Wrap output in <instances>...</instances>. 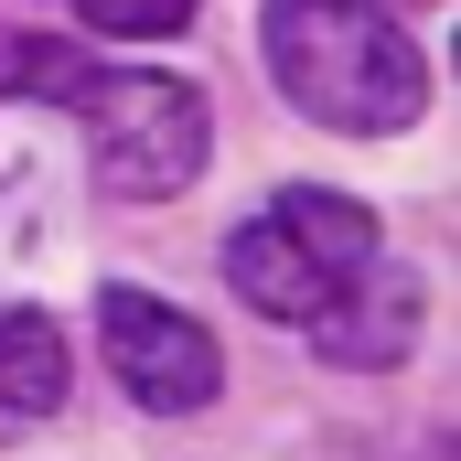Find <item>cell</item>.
<instances>
[{"mask_svg": "<svg viewBox=\"0 0 461 461\" xmlns=\"http://www.w3.org/2000/svg\"><path fill=\"white\" fill-rule=\"evenodd\" d=\"M11 86L86 118V150H97L108 194H129V204H172L204 172V150H215L204 86L194 76H161V65H86L76 43H22L11 54Z\"/></svg>", "mask_w": 461, "mask_h": 461, "instance_id": "6da1fadb", "label": "cell"}, {"mask_svg": "<svg viewBox=\"0 0 461 461\" xmlns=\"http://www.w3.org/2000/svg\"><path fill=\"white\" fill-rule=\"evenodd\" d=\"M268 43V76L279 97L344 140H375V129H408L429 108V54L375 11V0H268L258 22Z\"/></svg>", "mask_w": 461, "mask_h": 461, "instance_id": "7a4b0ae2", "label": "cell"}, {"mask_svg": "<svg viewBox=\"0 0 461 461\" xmlns=\"http://www.w3.org/2000/svg\"><path fill=\"white\" fill-rule=\"evenodd\" d=\"M386 258H397V247L375 236L365 204L322 194V183H290V194H268V204L226 236V290L258 312V322L312 333V322H333V312H344Z\"/></svg>", "mask_w": 461, "mask_h": 461, "instance_id": "3957f363", "label": "cell"}, {"mask_svg": "<svg viewBox=\"0 0 461 461\" xmlns=\"http://www.w3.org/2000/svg\"><path fill=\"white\" fill-rule=\"evenodd\" d=\"M97 344H108V375L140 408H161V419H194V408H215V386H226L215 333H204L194 312L150 301V290H97Z\"/></svg>", "mask_w": 461, "mask_h": 461, "instance_id": "277c9868", "label": "cell"}, {"mask_svg": "<svg viewBox=\"0 0 461 461\" xmlns=\"http://www.w3.org/2000/svg\"><path fill=\"white\" fill-rule=\"evenodd\" d=\"M408 344H419V268L408 258H386L333 322H312V354L322 365H354V375L365 365H408Z\"/></svg>", "mask_w": 461, "mask_h": 461, "instance_id": "5b68a950", "label": "cell"}, {"mask_svg": "<svg viewBox=\"0 0 461 461\" xmlns=\"http://www.w3.org/2000/svg\"><path fill=\"white\" fill-rule=\"evenodd\" d=\"M65 386H76L65 333H54L43 312L0 301V408H11V419H54V408H65Z\"/></svg>", "mask_w": 461, "mask_h": 461, "instance_id": "8992f818", "label": "cell"}, {"mask_svg": "<svg viewBox=\"0 0 461 461\" xmlns=\"http://www.w3.org/2000/svg\"><path fill=\"white\" fill-rule=\"evenodd\" d=\"M86 11V32H118V43H172L204 0H76Z\"/></svg>", "mask_w": 461, "mask_h": 461, "instance_id": "52a82bcc", "label": "cell"}, {"mask_svg": "<svg viewBox=\"0 0 461 461\" xmlns=\"http://www.w3.org/2000/svg\"><path fill=\"white\" fill-rule=\"evenodd\" d=\"M408 11H429V0H408Z\"/></svg>", "mask_w": 461, "mask_h": 461, "instance_id": "ba28073f", "label": "cell"}]
</instances>
